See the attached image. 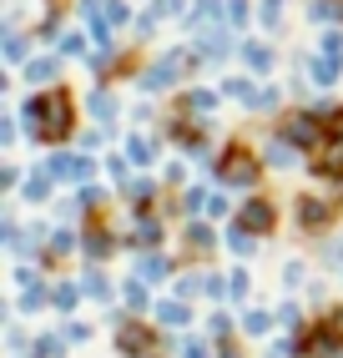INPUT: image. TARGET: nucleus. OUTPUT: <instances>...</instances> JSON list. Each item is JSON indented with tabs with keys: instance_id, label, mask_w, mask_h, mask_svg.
<instances>
[{
	"instance_id": "1",
	"label": "nucleus",
	"mask_w": 343,
	"mask_h": 358,
	"mask_svg": "<svg viewBox=\"0 0 343 358\" xmlns=\"http://www.w3.org/2000/svg\"><path fill=\"white\" fill-rule=\"evenodd\" d=\"M31 116H36V127H46L51 136H66V116H71V111H66V96H46V106L36 101Z\"/></svg>"
},
{
	"instance_id": "2",
	"label": "nucleus",
	"mask_w": 343,
	"mask_h": 358,
	"mask_svg": "<svg viewBox=\"0 0 343 358\" xmlns=\"http://www.w3.org/2000/svg\"><path fill=\"white\" fill-rule=\"evenodd\" d=\"M227 182H253V162L248 157H232L227 162Z\"/></svg>"
},
{
	"instance_id": "3",
	"label": "nucleus",
	"mask_w": 343,
	"mask_h": 358,
	"mask_svg": "<svg viewBox=\"0 0 343 358\" xmlns=\"http://www.w3.org/2000/svg\"><path fill=\"white\" fill-rule=\"evenodd\" d=\"M248 222L253 227H267V222H273V212H267V207H248Z\"/></svg>"
}]
</instances>
